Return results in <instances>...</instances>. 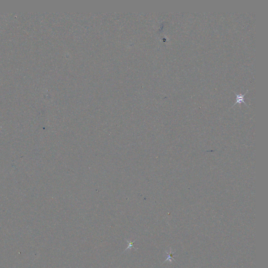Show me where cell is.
Instances as JSON below:
<instances>
[{"label": "cell", "instance_id": "obj_1", "mask_svg": "<svg viewBox=\"0 0 268 268\" xmlns=\"http://www.w3.org/2000/svg\"><path fill=\"white\" fill-rule=\"evenodd\" d=\"M248 92V90H247V91H246V92L244 94H237L235 92H234V93H235L236 96V102L235 104L233 105L232 107L234 106L235 105H236L237 103L240 104L241 103H244V104L248 106L247 104L244 102V95L246 94V93H247Z\"/></svg>", "mask_w": 268, "mask_h": 268}]
</instances>
